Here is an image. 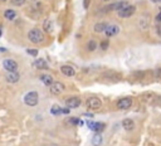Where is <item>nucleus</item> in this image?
<instances>
[{
    "label": "nucleus",
    "instance_id": "obj_1",
    "mask_svg": "<svg viewBox=\"0 0 161 146\" xmlns=\"http://www.w3.org/2000/svg\"><path fill=\"white\" fill-rule=\"evenodd\" d=\"M28 39L31 42V43H34V44H40V43L44 42L46 35H44V33H43L40 29L34 28V29H30L28 32Z\"/></svg>",
    "mask_w": 161,
    "mask_h": 146
},
{
    "label": "nucleus",
    "instance_id": "obj_2",
    "mask_svg": "<svg viewBox=\"0 0 161 146\" xmlns=\"http://www.w3.org/2000/svg\"><path fill=\"white\" fill-rule=\"evenodd\" d=\"M39 102V95L37 91H30L24 96V103L29 107H35Z\"/></svg>",
    "mask_w": 161,
    "mask_h": 146
},
{
    "label": "nucleus",
    "instance_id": "obj_3",
    "mask_svg": "<svg viewBox=\"0 0 161 146\" xmlns=\"http://www.w3.org/2000/svg\"><path fill=\"white\" fill-rule=\"evenodd\" d=\"M86 106H87L88 110L91 111H97L102 107V101L98 98V97H90L87 100V102H86Z\"/></svg>",
    "mask_w": 161,
    "mask_h": 146
},
{
    "label": "nucleus",
    "instance_id": "obj_4",
    "mask_svg": "<svg viewBox=\"0 0 161 146\" xmlns=\"http://www.w3.org/2000/svg\"><path fill=\"white\" fill-rule=\"evenodd\" d=\"M136 13V6L135 5H130L128 4L127 6H125L123 9H121V10H119V13H117V15H119L120 18H130V16H132L134 14Z\"/></svg>",
    "mask_w": 161,
    "mask_h": 146
},
{
    "label": "nucleus",
    "instance_id": "obj_5",
    "mask_svg": "<svg viewBox=\"0 0 161 146\" xmlns=\"http://www.w3.org/2000/svg\"><path fill=\"white\" fill-rule=\"evenodd\" d=\"M132 103H134V101H132L131 97H122V98H120L119 101H117L116 106L119 110H128L132 106Z\"/></svg>",
    "mask_w": 161,
    "mask_h": 146
},
{
    "label": "nucleus",
    "instance_id": "obj_6",
    "mask_svg": "<svg viewBox=\"0 0 161 146\" xmlns=\"http://www.w3.org/2000/svg\"><path fill=\"white\" fill-rule=\"evenodd\" d=\"M64 89H66V87H64V85L62 82H53L49 86V91H50V93H53V95H60Z\"/></svg>",
    "mask_w": 161,
    "mask_h": 146
},
{
    "label": "nucleus",
    "instance_id": "obj_7",
    "mask_svg": "<svg viewBox=\"0 0 161 146\" xmlns=\"http://www.w3.org/2000/svg\"><path fill=\"white\" fill-rule=\"evenodd\" d=\"M3 67H4L8 72H15V71L18 69V63H16L14 59L8 58V59H4V60H3Z\"/></svg>",
    "mask_w": 161,
    "mask_h": 146
},
{
    "label": "nucleus",
    "instance_id": "obj_8",
    "mask_svg": "<svg viewBox=\"0 0 161 146\" xmlns=\"http://www.w3.org/2000/svg\"><path fill=\"white\" fill-rule=\"evenodd\" d=\"M81 103H82L81 98L76 97V96H72V97H69V98L66 100V105H67L68 108H77V107L81 106Z\"/></svg>",
    "mask_w": 161,
    "mask_h": 146
},
{
    "label": "nucleus",
    "instance_id": "obj_9",
    "mask_svg": "<svg viewBox=\"0 0 161 146\" xmlns=\"http://www.w3.org/2000/svg\"><path fill=\"white\" fill-rule=\"evenodd\" d=\"M119 33H120V27L116 25V24H108V27H107L106 30H104V34L108 37V38L115 37V35H117Z\"/></svg>",
    "mask_w": 161,
    "mask_h": 146
},
{
    "label": "nucleus",
    "instance_id": "obj_10",
    "mask_svg": "<svg viewBox=\"0 0 161 146\" xmlns=\"http://www.w3.org/2000/svg\"><path fill=\"white\" fill-rule=\"evenodd\" d=\"M88 127L96 133H101L106 129V125L103 122H88Z\"/></svg>",
    "mask_w": 161,
    "mask_h": 146
},
{
    "label": "nucleus",
    "instance_id": "obj_11",
    "mask_svg": "<svg viewBox=\"0 0 161 146\" xmlns=\"http://www.w3.org/2000/svg\"><path fill=\"white\" fill-rule=\"evenodd\" d=\"M127 5H128L127 2H116V3H113V4H111V5H108L104 10H106V12H108V10H116V12H119V10L123 9V8L127 6Z\"/></svg>",
    "mask_w": 161,
    "mask_h": 146
},
{
    "label": "nucleus",
    "instance_id": "obj_12",
    "mask_svg": "<svg viewBox=\"0 0 161 146\" xmlns=\"http://www.w3.org/2000/svg\"><path fill=\"white\" fill-rule=\"evenodd\" d=\"M60 72L63 73L66 77H73L74 75H76V69H74L73 67L68 66V64H64L60 67Z\"/></svg>",
    "mask_w": 161,
    "mask_h": 146
},
{
    "label": "nucleus",
    "instance_id": "obj_13",
    "mask_svg": "<svg viewBox=\"0 0 161 146\" xmlns=\"http://www.w3.org/2000/svg\"><path fill=\"white\" fill-rule=\"evenodd\" d=\"M5 79L9 82V83H16L19 79H20V75L15 71V72H8L5 75Z\"/></svg>",
    "mask_w": 161,
    "mask_h": 146
},
{
    "label": "nucleus",
    "instance_id": "obj_14",
    "mask_svg": "<svg viewBox=\"0 0 161 146\" xmlns=\"http://www.w3.org/2000/svg\"><path fill=\"white\" fill-rule=\"evenodd\" d=\"M122 127L126 130V131H132L135 129V121L131 120V119H125L122 121Z\"/></svg>",
    "mask_w": 161,
    "mask_h": 146
},
{
    "label": "nucleus",
    "instance_id": "obj_15",
    "mask_svg": "<svg viewBox=\"0 0 161 146\" xmlns=\"http://www.w3.org/2000/svg\"><path fill=\"white\" fill-rule=\"evenodd\" d=\"M107 27H108V23H107V22H100V23L94 24L93 30L96 33H104V30H106Z\"/></svg>",
    "mask_w": 161,
    "mask_h": 146
},
{
    "label": "nucleus",
    "instance_id": "obj_16",
    "mask_svg": "<svg viewBox=\"0 0 161 146\" xmlns=\"http://www.w3.org/2000/svg\"><path fill=\"white\" fill-rule=\"evenodd\" d=\"M15 16H16V12L14 9H6L4 12V18L8 20H13L15 19Z\"/></svg>",
    "mask_w": 161,
    "mask_h": 146
},
{
    "label": "nucleus",
    "instance_id": "obj_17",
    "mask_svg": "<svg viewBox=\"0 0 161 146\" xmlns=\"http://www.w3.org/2000/svg\"><path fill=\"white\" fill-rule=\"evenodd\" d=\"M34 67L38 68V69H47L48 68V64L44 59H37L34 62Z\"/></svg>",
    "mask_w": 161,
    "mask_h": 146
},
{
    "label": "nucleus",
    "instance_id": "obj_18",
    "mask_svg": "<svg viewBox=\"0 0 161 146\" xmlns=\"http://www.w3.org/2000/svg\"><path fill=\"white\" fill-rule=\"evenodd\" d=\"M40 81H42L43 83H44L46 86H48V87L52 85L53 82H54V81H53V78H52V76H50V75H42V76H40Z\"/></svg>",
    "mask_w": 161,
    "mask_h": 146
},
{
    "label": "nucleus",
    "instance_id": "obj_19",
    "mask_svg": "<svg viewBox=\"0 0 161 146\" xmlns=\"http://www.w3.org/2000/svg\"><path fill=\"white\" fill-rule=\"evenodd\" d=\"M103 141V137L101 133H94V136L92 137V145L93 146H100Z\"/></svg>",
    "mask_w": 161,
    "mask_h": 146
},
{
    "label": "nucleus",
    "instance_id": "obj_20",
    "mask_svg": "<svg viewBox=\"0 0 161 146\" xmlns=\"http://www.w3.org/2000/svg\"><path fill=\"white\" fill-rule=\"evenodd\" d=\"M96 49H97V42L93 40V39H91L88 43H87V50L88 52H94Z\"/></svg>",
    "mask_w": 161,
    "mask_h": 146
},
{
    "label": "nucleus",
    "instance_id": "obj_21",
    "mask_svg": "<svg viewBox=\"0 0 161 146\" xmlns=\"http://www.w3.org/2000/svg\"><path fill=\"white\" fill-rule=\"evenodd\" d=\"M43 29H44L47 33H50L53 30V23L50 22V20H46V22L43 23Z\"/></svg>",
    "mask_w": 161,
    "mask_h": 146
},
{
    "label": "nucleus",
    "instance_id": "obj_22",
    "mask_svg": "<svg viewBox=\"0 0 161 146\" xmlns=\"http://www.w3.org/2000/svg\"><path fill=\"white\" fill-rule=\"evenodd\" d=\"M50 112H52L53 115H54V116H58V115L62 113V107L58 106V105H53L52 108H50Z\"/></svg>",
    "mask_w": 161,
    "mask_h": 146
},
{
    "label": "nucleus",
    "instance_id": "obj_23",
    "mask_svg": "<svg viewBox=\"0 0 161 146\" xmlns=\"http://www.w3.org/2000/svg\"><path fill=\"white\" fill-rule=\"evenodd\" d=\"M67 122H69V123H72V125H83V122H82L79 119H77V117H71Z\"/></svg>",
    "mask_w": 161,
    "mask_h": 146
},
{
    "label": "nucleus",
    "instance_id": "obj_24",
    "mask_svg": "<svg viewBox=\"0 0 161 146\" xmlns=\"http://www.w3.org/2000/svg\"><path fill=\"white\" fill-rule=\"evenodd\" d=\"M27 0H10V3H12L14 6H21L25 4Z\"/></svg>",
    "mask_w": 161,
    "mask_h": 146
},
{
    "label": "nucleus",
    "instance_id": "obj_25",
    "mask_svg": "<svg viewBox=\"0 0 161 146\" xmlns=\"http://www.w3.org/2000/svg\"><path fill=\"white\" fill-rule=\"evenodd\" d=\"M108 46H110V42L108 40H102L101 44H100V48H101V50H106L107 48H108Z\"/></svg>",
    "mask_w": 161,
    "mask_h": 146
},
{
    "label": "nucleus",
    "instance_id": "obj_26",
    "mask_svg": "<svg viewBox=\"0 0 161 146\" xmlns=\"http://www.w3.org/2000/svg\"><path fill=\"white\" fill-rule=\"evenodd\" d=\"M27 53L31 57H37L38 56V49H27Z\"/></svg>",
    "mask_w": 161,
    "mask_h": 146
},
{
    "label": "nucleus",
    "instance_id": "obj_27",
    "mask_svg": "<svg viewBox=\"0 0 161 146\" xmlns=\"http://www.w3.org/2000/svg\"><path fill=\"white\" fill-rule=\"evenodd\" d=\"M155 20L157 23H161V13H159L157 15H156V18H155Z\"/></svg>",
    "mask_w": 161,
    "mask_h": 146
},
{
    "label": "nucleus",
    "instance_id": "obj_28",
    "mask_svg": "<svg viewBox=\"0 0 161 146\" xmlns=\"http://www.w3.org/2000/svg\"><path fill=\"white\" fill-rule=\"evenodd\" d=\"M156 33H157V35H159V37H161V25L156 28Z\"/></svg>",
    "mask_w": 161,
    "mask_h": 146
},
{
    "label": "nucleus",
    "instance_id": "obj_29",
    "mask_svg": "<svg viewBox=\"0 0 161 146\" xmlns=\"http://www.w3.org/2000/svg\"><path fill=\"white\" fill-rule=\"evenodd\" d=\"M156 76H157V77H161V69H157V71H156Z\"/></svg>",
    "mask_w": 161,
    "mask_h": 146
},
{
    "label": "nucleus",
    "instance_id": "obj_30",
    "mask_svg": "<svg viewBox=\"0 0 161 146\" xmlns=\"http://www.w3.org/2000/svg\"><path fill=\"white\" fill-rule=\"evenodd\" d=\"M151 2L155 4H161V0H151Z\"/></svg>",
    "mask_w": 161,
    "mask_h": 146
},
{
    "label": "nucleus",
    "instance_id": "obj_31",
    "mask_svg": "<svg viewBox=\"0 0 161 146\" xmlns=\"http://www.w3.org/2000/svg\"><path fill=\"white\" fill-rule=\"evenodd\" d=\"M88 2L90 0H84V8H88Z\"/></svg>",
    "mask_w": 161,
    "mask_h": 146
},
{
    "label": "nucleus",
    "instance_id": "obj_32",
    "mask_svg": "<svg viewBox=\"0 0 161 146\" xmlns=\"http://www.w3.org/2000/svg\"><path fill=\"white\" fill-rule=\"evenodd\" d=\"M6 2H9V0H0V3H6Z\"/></svg>",
    "mask_w": 161,
    "mask_h": 146
},
{
    "label": "nucleus",
    "instance_id": "obj_33",
    "mask_svg": "<svg viewBox=\"0 0 161 146\" xmlns=\"http://www.w3.org/2000/svg\"><path fill=\"white\" fill-rule=\"evenodd\" d=\"M0 37H2V29H0Z\"/></svg>",
    "mask_w": 161,
    "mask_h": 146
},
{
    "label": "nucleus",
    "instance_id": "obj_34",
    "mask_svg": "<svg viewBox=\"0 0 161 146\" xmlns=\"http://www.w3.org/2000/svg\"><path fill=\"white\" fill-rule=\"evenodd\" d=\"M104 2H110V0H104Z\"/></svg>",
    "mask_w": 161,
    "mask_h": 146
}]
</instances>
